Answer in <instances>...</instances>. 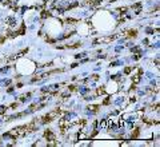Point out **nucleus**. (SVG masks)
Wrapping results in <instances>:
<instances>
[{
	"label": "nucleus",
	"mask_w": 160,
	"mask_h": 147,
	"mask_svg": "<svg viewBox=\"0 0 160 147\" xmlns=\"http://www.w3.org/2000/svg\"><path fill=\"white\" fill-rule=\"evenodd\" d=\"M135 7H136V8H139V7H142V6H140V4H136V6H135ZM136 13H140V9H138V11H136Z\"/></svg>",
	"instance_id": "f257e3e1"
}]
</instances>
